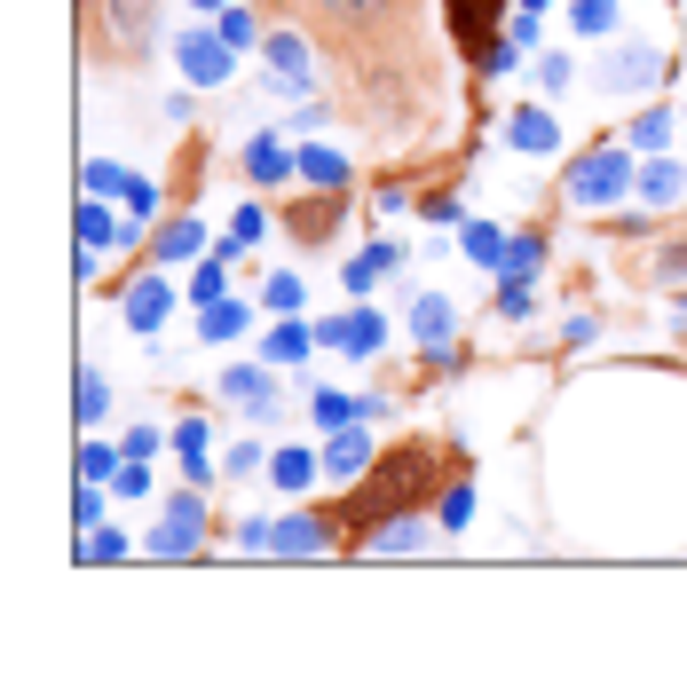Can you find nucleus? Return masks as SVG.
<instances>
[{"label": "nucleus", "mask_w": 687, "mask_h": 694, "mask_svg": "<svg viewBox=\"0 0 687 694\" xmlns=\"http://www.w3.org/2000/svg\"><path fill=\"white\" fill-rule=\"evenodd\" d=\"M427 482H435V450H427V442L387 450V458H379V474H372L364 489H355V506H348V513H355V528H379L396 506H411Z\"/></svg>", "instance_id": "nucleus-1"}, {"label": "nucleus", "mask_w": 687, "mask_h": 694, "mask_svg": "<svg viewBox=\"0 0 687 694\" xmlns=\"http://www.w3.org/2000/svg\"><path fill=\"white\" fill-rule=\"evenodd\" d=\"M625 190H632V158L625 150H593V158L569 167V197L577 206H608V197H625Z\"/></svg>", "instance_id": "nucleus-2"}, {"label": "nucleus", "mask_w": 687, "mask_h": 694, "mask_svg": "<svg viewBox=\"0 0 687 694\" xmlns=\"http://www.w3.org/2000/svg\"><path fill=\"white\" fill-rule=\"evenodd\" d=\"M229 48H238V40H214V32H182V40H174L182 72L198 80V87H221L229 80Z\"/></svg>", "instance_id": "nucleus-3"}, {"label": "nucleus", "mask_w": 687, "mask_h": 694, "mask_svg": "<svg viewBox=\"0 0 687 694\" xmlns=\"http://www.w3.org/2000/svg\"><path fill=\"white\" fill-rule=\"evenodd\" d=\"M198 537H206V513H198V498H174V506H167V528H150V552H158V560H182Z\"/></svg>", "instance_id": "nucleus-4"}, {"label": "nucleus", "mask_w": 687, "mask_h": 694, "mask_svg": "<svg viewBox=\"0 0 687 694\" xmlns=\"http://www.w3.org/2000/svg\"><path fill=\"white\" fill-rule=\"evenodd\" d=\"M104 32H111V48L143 56L150 32H158V16H150V0H111V9H104Z\"/></svg>", "instance_id": "nucleus-5"}, {"label": "nucleus", "mask_w": 687, "mask_h": 694, "mask_svg": "<svg viewBox=\"0 0 687 694\" xmlns=\"http://www.w3.org/2000/svg\"><path fill=\"white\" fill-rule=\"evenodd\" d=\"M656 72H664V56H656V48H616V56H608V95H640V87H656Z\"/></svg>", "instance_id": "nucleus-6"}, {"label": "nucleus", "mask_w": 687, "mask_h": 694, "mask_svg": "<svg viewBox=\"0 0 687 694\" xmlns=\"http://www.w3.org/2000/svg\"><path fill=\"white\" fill-rule=\"evenodd\" d=\"M174 308V292H167V277H143L135 292H126V324H135V332H158V316Z\"/></svg>", "instance_id": "nucleus-7"}, {"label": "nucleus", "mask_w": 687, "mask_h": 694, "mask_svg": "<svg viewBox=\"0 0 687 694\" xmlns=\"http://www.w3.org/2000/svg\"><path fill=\"white\" fill-rule=\"evenodd\" d=\"M261 48H269V63H277V95L309 80V48H301V32H269Z\"/></svg>", "instance_id": "nucleus-8"}, {"label": "nucleus", "mask_w": 687, "mask_h": 694, "mask_svg": "<svg viewBox=\"0 0 687 694\" xmlns=\"http://www.w3.org/2000/svg\"><path fill=\"white\" fill-rule=\"evenodd\" d=\"M87 190H119L135 214H150V206H158V190H150L143 174H119V167H87Z\"/></svg>", "instance_id": "nucleus-9"}, {"label": "nucleus", "mask_w": 687, "mask_h": 694, "mask_svg": "<svg viewBox=\"0 0 687 694\" xmlns=\"http://www.w3.org/2000/svg\"><path fill=\"white\" fill-rule=\"evenodd\" d=\"M364 466H372V442L355 435V418H348V435H333V450H324V474L348 482V474H364Z\"/></svg>", "instance_id": "nucleus-10"}, {"label": "nucleus", "mask_w": 687, "mask_h": 694, "mask_svg": "<svg viewBox=\"0 0 687 694\" xmlns=\"http://www.w3.org/2000/svg\"><path fill=\"white\" fill-rule=\"evenodd\" d=\"M506 143H514V150H538V158H545V150L562 143V135H553V119H545V111H514V119H506Z\"/></svg>", "instance_id": "nucleus-11"}, {"label": "nucleus", "mask_w": 687, "mask_h": 694, "mask_svg": "<svg viewBox=\"0 0 687 694\" xmlns=\"http://www.w3.org/2000/svg\"><path fill=\"white\" fill-rule=\"evenodd\" d=\"M324 340L348 348V355H372L379 348V316H340V324H324Z\"/></svg>", "instance_id": "nucleus-12"}, {"label": "nucleus", "mask_w": 687, "mask_h": 694, "mask_svg": "<svg viewBox=\"0 0 687 694\" xmlns=\"http://www.w3.org/2000/svg\"><path fill=\"white\" fill-rule=\"evenodd\" d=\"M490 16H498V0H450V32H458V40H482V32H490Z\"/></svg>", "instance_id": "nucleus-13"}, {"label": "nucleus", "mask_w": 687, "mask_h": 694, "mask_svg": "<svg viewBox=\"0 0 687 694\" xmlns=\"http://www.w3.org/2000/svg\"><path fill=\"white\" fill-rule=\"evenodd\" d=\"M316 9L333 16V24H355V32H364V24H379V9H387V0H316Z\"/></svg>", "instance_id": "nucleus-14"}, {"label": "nucleus", "mask_w": 687, "mask_h": 694, "mask_svg": "<svg viewBox=\"0 0 687 694\" xmlns=\"http://www.w3.org/2000/svg\"><path fill=\"white\" fill-rule=\"evenodd\" d=\"M277 552H324V521H285L277 528Z\"/></svg>", "instance_id": "nucleus-15"}, {"label": "nucleus", "mask_w": 687, "mask_h": 694, "mask_svg": "<svg viewBox=\"0 0 687 694\" xmlns=\"http://www.w3.org/2000/svg\"><path fill=\"white\" fill-rule=\"evenodd\" d=\"M419 340H427L435 355L450 348V308H443V301H419Z\"/></svg>", "instance_id": "nucleus-16"}, {"label": "nucleus", "mask_w": 687, "mask_h": 694, "mask_svg": "<svg viewBox=\"0 0 687 694\" xmlns=\"http://www.w3.org/2000/svg\"><path fill=\"white\" fill-rule=\"evenodd\" d=\"M285 167H292V158H285L277 143H253V150H245V174H253V182H277Z\"/></svg>", "instance_id": "nucleus-17"}, {"label": "nucleus", "mask_w": 687, "mask_h": 694, "mask_svg": "<svg viewBox=\"0 0 687 694\" xmlns=\"http://www.w3.org/2000/svg\"><path fill=\"white\" fill-rule=\"evenodd\" d=\"M111 411V379L104 372H80V418H104Z\"/></svg>", "instance_id": "nucleus-18"}, {"label": "nucleus", "mask_w": 687, "mask_h": 694, "mask_svg": "<svg viewBox=\"0 0 687 694\" xmlns=\"http://www.w3.org/2000/svg\"><path fill=\"white\" fill-rule=\"evenodd\" d=\"M198 238H206L198 221H174L167 238H158V260H182V253H198Z\"/></svg>", "instance_id": "nucleus-19"}, {"label": "nucleus", "mask_w": 687, "mask_h": 694, "mask_svg": "<svg viewBox=\"0 0 687 694\" xmlns=\"http://www.w3.org/2000/svg\"><path fill=\"white\" fill-rule=\"evenodd\" d=\"M301 174H309V182H348V158H340V150H309Z\"/></svg>", "instance_id": "nucleus-20"}, {"label": "nucleus", "mask_w": 687, "mask_h": 694, "mask_svg": "<svg viewBox=\"0 0 687 694\" xmlns=\"http://www.w3.org/2000/svg\"><path fill=\"white\" fill-rule=\"evenodd\" d=\"M538 260H545V245H538V238H514V245H506V260H498V269H506V277H530Z\"/></svg>", "instance_id": "nucleus-21"}, {"label": "nucleus", "mask_w": 687, "mask_h": 694, "mask_svg": "<svg viewBox=\"0 0 687 694\" xmlns=\"http://www.w3.org/2000/svg\"><path fill=\"white\" fill-rule=\"evenodd\" d=\"M206 340H229V332H245V308H229V301H214L206 308V324H198Z\"/></svg>", "instance_id": "nucleus-22"}, {"label": "nucleus", "mask_w": 687, "mask_h": 694, "mask_svg": "<svg viewBox=\"0 0 687 694\" xmlns=\"http://www.w3.org/2000/svg\"><path fill=\"white\" fill-rule=\"evenodd\" d=\"M640 197H656V206H672V197H679V167H648V174H640Z\"/></svg>", "instance_id": "nucleus-23"}, {"label": "nucleus", "mask_w": 687, "mask_h": 694, "mask_svg": "<svg viewBox=\"0 0 687 694\" xmlns=\"http://www.w3.org/2000/svg\"><path fill=\"white\" fill-rule=\"evenodd\" d=\"M656 277H664V284H672V292H679V284H687V238H672V245H664V253H656Z\"/></svg>", "instance_id": "nucleus-24"}, {"label": "nucleus", "mask_w": 687, "mask_h": 694, "mask_svg": "<svg viewBox=\"0 0 687 694\" xmlns=\"http://www.w3.org/2000/svg\"><path fill=\"white\" fill-rule=\"evenodd\" d=\"M221 387H229V394H238V403H245V411H261V403H269V387H261V372H229Z\"/></svg>", "instance_id": "nucleus-25"}, {"label": "nucleus", "mask_w": 687, "mask_h": 694, "mask_svg": "<svg viewBox=\"0 0 687 694\" xmlns=\"http://www.w3.org/2000/svg\"><path fill=\"white\" fill-rule=\"evenodd\" d=\"M664 135H672V111H648V119L632 126V143H640V150H664Z\"/></svg>", "instance_id": "nucleus-26"}, {"label": "nucleus", "mask_w": 687, "mask_h": 694, "mask_svg": "<svg viewBox=\"0 0 687 694\" xmlns=\"http://www.w3.org/2000/svg\"><path fill=\"white\" fill-rule=\"evenodd\" d=\"M616 24V0H577V32H608Z\"/></svg>", "instance_id": "nucleus-27"}, {"label": "nucleus", "mask_w": 687, "mask_h": 694, "mask_svg": "<svg viewBox=\"0 0 687 694\" xmlns=\"http://www.w3.org/2000/svg\"><path fill=\"white\" fill-rule=\"evenodd\" d=\"M182 458H190V474H206V426H198V418L182 426Z\"/></svg>", "instance_id": "nucleus-28"}, {"label": "nucleus", "mask_w": 687, "mask_h": 694, "mask_svg": "<svg viewBox=\"0 0 687 694\" xmlns=\"http://www.w3.org/2000/svg\"><path fill=\"white\" fill-rule=\"evenodd\" d=\"M379 545H387V552H419V528H411V521H387Z\"/></svg>", "instance_id": "nucleus-29"}, {"label": "nucleus", "mask_w": 687, "mask_h": 694, "mask_svg": "<svg viewBox=\"0 0 687 694\" xmlns=\"http://www.w3.org/2000/svg\"><path fill=\"white\" fill-rule=\"evenodd\" d=\"M467 253H474V260H498L506 238H498V229H467Z\"/></svg>", "instance_id": "nucleus-30"}, {"label": "nucleus", "mask_w": 687, "mask_h": 694, "mask_svg": "<svg viewBox=\"0 0 687 694\" xmlns=\"http://www.w3.org/2000/svg\"><path fill=\"white\" fill-rule=\"evenodd\" d=\"M221 40H253V16L238 9V0H229V9H221Z\"/></svg>", "instance_id": "nucleus-31"}, {"label": "nucleus", "mask_w": 687, "mask_h": 694, "mask_svg": "<svg viewBox=\"0 0 687 694\" xmlns=\"http://www.w3.org/2000/svg\"><path fill=\"white\" fill-rule=\"evenodd\" d=\"M80 238H87V245H111V238H119V229H111L104 214H95V206H87V214H80Z\"/></svg>", "instance_id": "nucleus-32"}, {"label": "nucleus", "mask_w": 687, "mask_h": 694, "mask_svg": "<svg viewBox=\"0 0 687 694\" xmlns=\"http://www.w3.org/2000/svg\"><path fill=\"white\" fill-rule=\"evenodd\" d=\"M80 474H87V482H111V474H119V466H111V450H104V442H95V450H87V458H80Z\"/></svg>", "instance_id": "nucleus-33"}, {"label": "nucleus", "mask_w": 687, "mask_h": 694, "mask_svg": "<svg viewBox=\"0 0 687 694\" xmlns=\"http://www.w3.org/2000/svg\"><path fill=\"white\" fill-rule=\"evenodd\" d=\"M277 482H285V489H301V482H309V458H301V450H285V458H277Z\"/></svg>", "instance_id": "nucleus-34"}, {"label": "nucleus", "mask_w": 687, "mask_h": 694, "mask_svg": "<svg viewBox=\"0 0 687 694\" xmlns=\"http://www.w3.org/2000/svg\"><path fill=\"white\" fill-rule=\"evenodd\" d=\"M467 513H474V489H450V498H443V528H458Z\"/></svg>", "instance_id": "nucleus-35"}, {"label": "nucleus", "mask_w": 687, "mask_h": 694, "mask_svg": "<svg viewBox=\"0 0 687 694\" xmlns=\"http://www.w3.org/2000/svg\"><path fill=\"white\" fill-rule=\"evenodd\" d=\"M198 9H214V16H221V9H229V0H198Z\"/></svg>", "instance_id": "nucleus-36"}, {"label": "nucleus", "mask_w": 687, "mask_h": 694, "mask_svg": "<svg viewBox=\"0 0 687 694\" xmlns=\"http://www.w3.org/2000/svg\"><path fill=\"white\" fill-rule=\"evenodd\" d=\"M521 9H545V0H521Z\"/></svg>", "instance_id": "nucleus-37"}]
</instances>
